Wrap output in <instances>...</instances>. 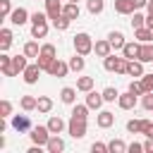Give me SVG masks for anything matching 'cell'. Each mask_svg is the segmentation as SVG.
<instances>
[{
  "instance_id": "17",
  "label": "cell",
  "mask_w": 153,
  "mask_h": 153,
  "mask_svg": "<svg viewBox=\"0 0 153 153\" xmlns=\"http://www.w3.org/2000/svg\"><path fill=\"white\" fill-rule=\"evenodd\" d=\"M93 53H96L98 57H108V55L112 53L110 41H96V43H93Z\"/></svg>"
},
{
  "instance_id": "30",
  "label": "cell",
  "mask_w": 153,
  "mask_h": 153,
  "mask_svg": "<svg viewBox=\"0 0 153 153\" xmlns=\"http://www.w3.org/2000/svg\"><path fill=\"white\" fill-rule=\"evenodd\" d=\"M69 24H72V19H69V17H65V14H60L57 19H53V26H55L57 31H67V29H69Z\"/></svg>"
},
{
  "instance_id": "34",
  "label": "cell",
  "mask_w": 153,
  "mask_h": 153,
  "mask_svg": "<svg viewBox=\"0 0 153 153\" xmlns=\"http://www.w3.org/2000/svg\"><path fill=\"white\" fill-rule=\"evenodd\" d=\"M108 148H110V153H124V151H127V143H124L122 139H112V141L108 143Z\"/></svg>"
},
{
  "instance_id": "31",
  "label": "cell",
  "mask_w": 153,
  "mask_h": 153,
  "mask_svg": "<svg viewBox=\"0 0 153 153\" xmlns=\"http://www.w3.org/2000/svg\"><path fill=\"white\" fill-rule=\"evenodd\" d=\"M24 55H26V57H38V55H41L38 43H36V41H29V43L24 45Z\"/></svg>"
},
{
  "instance_id": "42",
  "label": "cell",
  "mask_w": 153,
  "mask_h": 153,
  "mask_svg": "<svg viewBox=\"0 0 153 153\" xmlns=\"http://www.w3.org/2000/svg\"><path fill=\"white\" fill-rule=\"evenodd\" d=\"M0 14H2V19H7V17L12 14V5H10V0H0Z\"/></svg>"
},
{
  "instance_id": "38",
  "label": "cell",
  "mask_w": 153,
  "mask_h": 153,
  "mask_svg": "<svg viewBox=\"0 0 153 153\" xmlns=\"http://www.w3.org/2000/svg\"><path fill=\"white\" fill-rule=\"evenodd\" d=\"M53 60H55V57H45V55H38V57H36V62H38V67H41L43 72H48V69H50Z\"/></svg>"
},
{
  "instance_id": "55",
  "label": "cell",
  "mask_w": 153,
  "mask_h": 153,
  "mask_svg": "<svg viewBox=\"0 0 153 153\" xmlns=\"http://www.w3.org/2000/svg\"><path fill=\"white\" fill-rule=\"evenodd\" d=\"M69 2H79V0H69Z\"/></svg>"
},
{
  "instance_id": "50",
  "label": "cell",
  "mask_w": 153,
  "mask_h": 153,
  "mask_svg": "<svg viewBox=\"0 0 153 153\" xmlns=\"http://www.w3.org/2000/svg\"><path fill=\"white\" fill-rule=\"evenodd\" d=\"M131 2H134V7H136V10H141V7H146V5H148V0H131Z\"/></svg>"
},
{
  "instance_id": "12",
  "label": "cell",
  "mask_w": 153,
  "mask_h": 153,
  "mask_svg": "<svg viewBox=\"0 0 153 153\" xmlns=\"http://www.w3.org/2000/svg\"><path fill=\"white\" fill-rule=\"evenodd\" d=\"M96 124H98L100 129H108V127H112V124H115V115H112L110 110H103V112H98Z\"/></svg>"
},
{
  "instance_id": "26",
  "label": "cell",
  "mask_w": 153,
  "mask_h": 153,
  "mask_svg": "<svg viewBox=\"0 0 153 153\" xmlns=\"http://www.w3.org/2000/svg\"><path fill=\"white\" fill-rule=\"evenodd\" d=\"M22 110L24 112H31V110H36V105H38V98H33V96H22Z\"/></svg>"
},
{
  "instance_id": "25",
  "label": "cell",
  "mask_w": 153,
  "mask_h": 153,
  "mask_svg": "<svg viewBox=\"0 0 153 153\" xmlns=\"http://www.w3.org/2000/svg\"><path fill=\"white\" fill-rule=\"evenodd\" d=\"M84 67H86V62H84V55L74 53V57H69V69H72V72H81Z\"/></svg>"
},
{
  "instance_id": "47",
  "label": "cell",
  "mask_w": 153,
  "mask_h": 153,
  "mask_svg": "<svg viewBox=\"0 0 153 153\" xmlns=\"http://www.w3.org/2000/svg\"><path fill=\"white\" fill-rule=\"evenodd\" d=\"M41 22H48V14L45 12H33L31 14V24H41Z\"/></svg>"
},
{
  "instance_id": "43",
  "label": "cell",
  "mask_w": 153,
  "mask_h": 153,
  "mask_svg": "<svg viewBox=\"0 0 153 153\" xmlns=\"http://www.w3.org/2000/svg\"><path fill=\"white\" fill-rule=\"evenodd\" d=\"M141 84H143V91H146V93L153 91V72H151V74H143V76H141Z\"/></svg>"
},
{
  "instance_id": "44",
  "label": "cell",
  "mask_w": 153,
  "mask_h": 153,
  "mask_svg": "<svg viewBox=\"0 0 153 153\" xmlns=\"http://www.w3.org/2000/svg\"><path fill=\"white\" fill-rule=\"evenodd\" d=\"M129 91H131L134 96H143V93H146V91H143V84H141V81H131V84H129Z\"/></svg>"
},
{
  "instance_id": "7",
  "label": "cell",
  "mask_w": 153,
  "mask_h": 153,
  "mask_svg": "<svg viewBox=\"0 0 153 153\" xmlns=\"http://www.w3.org/2000/svg\"><path fill=\"white\" fill-rule=\"evenodd\" d=\"M0 69H2L5 76H17V72H14V67H12V57L7 55V50L0 53Z\"/></svg>"
},
{
  "instance_id": "54",
  "label": "cell",
  "mask_w": 153,
  "mask_h": 153,
  "mask_svg": "<svg viewBox=\"0 0 153 153\" xmlns=\"http://www.w3.org/2000/svg\"><path fill=\"white\" fill-rule=\"evenodd\" d=\"M148 29H151V33H153V26H148Z\"/></svg>"
},
{
  "instance_id": "45",
  "label": "cell",
  "mask_w": 153,
  "mask_h": 153,
  "mask_svg": "<svg viewBox=\"0 0 153 153\" xmlns=\"http://www.w3.org/2000/svg\"><path fill=\"white\" fill-rule=\"evenodd\" d=\"M141 105H143L146 110H153V91L143 93V98H141Z\"/></svg>"
},
{
  "instance_id": "6",
  "label": "cell",
  "mask_w": 153,
  "mask_h": 153,
  "mask_svg": "<svg viewBox=\"0 0 153 153\" xmlns=\"http://www.w3.org/2000/svg\"><path fill=\"white\" fill-rule=\"evenodd\" d=\"M7 19H10V22H12L14 26H22V24L31 22V19H29V12H26L24 7H17V10H12V14H10Z\"/></svg>"
},
{
  "instance_id": "19",
  "label": "cell",
  "mask_w": 153,
  "mask_h": 153,
  "mask_svg": "<svg viewBox=\"0 0 153 153\" xmlns=\"http://www.w3.org/2000/svg\"><path fill=\"white\" fill-rule=\"evenodd\" d=\"M139 50H141V45H139V43H124L122 55H124L127 60H139Z\"/></svg>"
},
{
  "instance_id": "39",
  "label": "cell",
  "mask_w": 153,
  "mask_h": 153,
  "mask_svg": "<svg viewBox=\"0 0 153 153\" xmlns=\"http://www.w3.org/2000/svg\"><path fill=\"white\" fill-rule=\"evenodd\" d=\"M72 115L86 120V117H88V105H74V108H72Z\"/></svg>"
},
{
  "instance_id": "53",
  "label": "cell",
  "mask_w": 153,
  "mask_h": 153,
  "mask_svg": "<svg viewBox=\"0 0 153 153\" xmlns=\"http://www.w3.org/2000/svg\"><path fill=\"white\" fill-rule=\"evenodd\" d=\"M146 10H148V14H153V0H148V5H146Z\"/></svg>"
},
{
  "instance_id": "22",
  "label": "cell",
  "mask_w": 153,
  "mask_h": 153,
  "mask_svg": "<svg viewBox=\"0 0 153 153\" xmlns=\"http://www.w3.org/2000/svg\"><path fill=\"white\" fill-rule=\"evenodd\" d=\"M45 36H48V22H41V24L31 26V38H45Z\"/></svg>"
},
{
  "instance_id": "3",
  "label": "cell",
  "mask_w": 153,
  "mask_h": 153,
  "mask_svg": "<svg viewBox=\"0 0 153 153\" xmlns=\"http://www.w3.org/2000/svg\"><path fill=\"white\" fill-rule=\"evenodd\" d=\"M48 139H50V129H48V124L45 127H31V141L33 143H38V146H45L48 143Z\"/></svg>"
},
{
  "instance_id": "32",
  "label": "cell",
  "mask_w": 153,
  "mask_h": 153,
  "mask_svg": "<svg viewBox=\"0 0 153 153\" xmlns=\"http://www.w3.org/2000/svg\"><path fill=\"white\" fill-rule=\"evenodd\" d=\"M76 88L84 91V93H88V91L93 88V76H81V79L76 81Z\"/></svg>"
},
{
  "instance_id": "48",
  "label": "cell",
  "mask_w": 153,
  "mask_h": 153,
  "mask_svg": "<svg viewBox=\"0 0 153 153\" xmlns=\"http://www.w3.org/2000/svg\"><path fill=\"white\" fill-rule=\"evenodd\" d=\"M91 151H93V153H108L110 148H108V143H100V141H96V143L91 146Z\"/></svg>"
},
{
  "instance_id": "10",
  "label": "cell",
  "mask_w": 153,
  "mask_h": 153,
  "mask_svg": "<svg viewBox=\"0 0 153 153\" xmlns=\"http://www.w3.org/2000/svg\"><path fill=\"white\" fill-rule=\"evenodd\" d=\"M105 103V98H103V93H96L93 88L86 93V105L91 108V110H100V105Z\"/></svg>"
},
{
  "instance_id": "36",
  "label": "cell",
  "mask_w": 153,
  "mask_h": 153,
  "mask_svg": "<svg viewBox=\"0 0 153 153\" xmlns=\"http://www.w3.org/2000/svg\"><path fill=\"white\" fill-rule=\"evenodd\" d=\"M117 60H120V57H115V55L110 53L108 57H103V67H105L108 72H115V67H117Z\"/></svg>"
},
{
  "instance_id": "14",
  "label": "cell",
  "mask_w": 153,
  "mask_h": 153,
  "mask_svg": "<svg viewBox=\"0 0 153 153\" xmlns=\"http://www.w3.org/2000/svg\"><path fill=\"white\" fill-rule=\"evenodd\" d=\"M108 41H110L112 50H122V48H124V43H127L122 31H110V33H108Z\"/></svg>"
},
{
  "instance_id": "1",
  "label": "cell",
  "mask_w": 153,
  "mask_h": 153,
  "mask_svg": "<svg viewBox=\"0 0 153 153\" xmlns=\"http://www.w3.org/2000/svg\"><path fill=\"white\" fill-rule=\"evenodd\" d=\"M74 53H79V55H88V53H93V41H91V36L88 33H76L74 36Z\"/></svg>"
},
{
  "instance_id": "51",
  "label": "cell",
  "mask_w": 153,
  "mask_h": 153,
  "mask_svg": "<svg viewBox=\"0 0 153 153\" xmlns=\"http://www.w3.org/2000/svg\"><path fill=\"white\" fill-rule=\"evenodd\" d=\"M143 151H146V153H153V139H148V141L143 143Z\"/></svg>"
},
{
  "instance_id": "28",
  "label": "cell",
  "mask_w": 153,
  "mask_h": 153,
  "mask_svg": "<svg viewBox=\"0 0 153 153\" xmlns=\"http://www.w3.org/2000/svg\"><path fill=\"white\" fill-rule=\"evenodd\" d=\"M12 45V31L10 29H0V50H7Z\"/></svg>"
},
{
  "instance_id": "2",
  "label": "cell",
  "mask_w": 153,
  "mask_h": 153,
  "mask_svg": "<svg viewBox=\"0 0 153 153\" xmlns=\"http://www.w3.org/2000/svg\"><path fill=\"white\" fill-rule=\"evenodd\" d=\"M67 131H69L74 139H84V136H86V120L72 115V120H69V124H67Z\"/></svg>"
},
{
  "instance_id": "27",
  "label": "cell",
  "mask_w": 153,
  "mask_h": 153,
  "mask_svg": "<svg viewBox=\"0 0 153 153\" xmlns=\"http://www.w3.org/2000/svg\"><path fill=\"white\" fill-rule=\"evenodd\" d=\"M48 129H50V134H60L65 129V120L62 117H50L48 120Z\"/></svg>"
},
{
  "instance_id": "9",
  "label": "cell",
  "mask_w": 153,
  "mask_h": 153,
  "mask_svg": "<svg viewBox=\"0 0 153 153\" xmlns=\"http://www.w3.org/2000/svg\"><path fill=\"white\" fill-rule=\"evenodd\" d=\"M12 127H14L19 134L29 131V129H31V120H29V115H14V117H12Z\"/></svg>"
},
{
  "instance_id": "8",
  "label": "cell",
  "mask_w": 153,
  "mask_h": 153,
  "mask_svg": "<svg viewBox=\"0 0 153 153\" xmlns=\"http://www.w3.org/2000/svg\"><path fill=\"white\" fill-rule=\"evenodd\" d=\"M41 72H43V69H41V67H38V62H36V65H29V67L22 72V76H24V81H26V84H36V81H38V76H41Z\"/></svg>"
},
{
  "instance_id": "15",
  "label": "cell",
  "mask_w": 153,
  "mask_h": 153,
  "mask_svg": "<svg viewBox=\"0 0 153 153\" xmlns=\"http://www.w3.org/2000/svg\"><path fill=\"white\" fill-rule=\"evenodd\" d=\"M151 124V120H129L127 122V131L131 134H143V129Z\"/></svg>"
},
{
  "instance_id": "23",
  "label": "cell",
  "mask_w": 153,
  "mask_h": 153,
  "mask_svg": "<svg viewBox=\"0 0 153 153\" xmlns=\"http://www.w3.org/2000/svg\"><path fill=\"white\" fill-rule=\"evenodd\" d=\"M134 36H136V41H141V43H151V41H153V33H151V29H148V26L134 29Z\"/></svg>"
},
{
  "instance_id": "18",
  "label": "cell",
  "mask_w": 153,
  "mask_h": 153,
  "mask_svg": "<svg viewBox=\"0 0 153 153\" xmlns=\"http://www.w3.org/2000/svg\"><path fill=\"white\" fill-rule=\"evenodd\" d=\"M127 74L134 76V79H141V76H143V62H141V60H129Z\"/></svg>"
},
{
  "instance_id": "35",
  "label": "cell",
  "mask_w": 153,
  "mask_h": 153,
  "mask_svg": "<svg viewBox=\"0 0 153 153\" xmlns=\"http://www.w3.org/2000/svg\"><path fill=\"white\" fill-rule=\"evenodd\" d=\"M86 7H88L91 14H100L105 5H103V0H86Z\"/></svg>"
},
{
  "instance_id": "33",
  "label": "cell",
  "mask_w": 153,
  "mask_h": 153,
  "mask_svg": "<svg viewBox=\"0 0 153 153\" xmlns=\"http://www.w3.org/2000/svg\"><path fill=\"white\" fill-rule=\"evenodd\" d=\"M36 110H38V112H50V110H53V100H50L48 96H41V98H38Z\"/></svg>"
},
{
  "instance_id": "4",
  "label": "cell",
  "mask_w": 153,
  "mask_h": 153,
  "mask_svg": "<svg viewBox=\"0 0 153 153\" xmlns=\"http://www.w3.org/2000/svg\"><path fill=\"white\" fill-rule=\"evenodd\" d=\"M67 72H69V62H62V60H53V65H50V69H48V74L50 76H57V79H62V76H67Z\"/></svg>"
},
{
  "instance_id": "16",
  "label": "cell",
  "mask_w": 153,
  "mask_h": 153,
  "mask_svg": "<svg viewBox=\"0 0 153 153\" xmlns=\"http://www.w3.org/2000/svg\"><path fill=\"white\" fill-rule=\"evenodd\" d=\"M115 12L117 14H134L136 7H134L131 0H115Z\"/></svg>"
},
{
  "instance_id": "29",
  "label": "cell",
  "mask_w": 153,
  "mask_h": 153,
  "mask_svg": "<svg viewBox=\"0 0 153 153\" xmlns=\"http://www.w3.org/2000/svg\"><path fill=\"white\" fill-rule=\"evenodd\" d=\"M12 67H14V72H17V74H19V72H24V69L29 67L26 55H14V57H12Z\"/></svg>"
},
{
  "instance_id": "20",
  "label": "cell",
  "mask_w": 153,
  "mask_h": 153,
  "mask_svg": "<svg viewBox=\"0 0 153 153\" xmlns=\"http://www.w3.org/2000/svg\"><path fill=\"white\" fill-rule=\"evenodd\" d=\"M139 60H141V62H153V41H151V43H141Z\"/></svg>"
},
{
  "instance_id": "11",
  "label": "cell",
  "mask_w": 153,
  "mask_h": 153,
  "mask_svg": "<svg viewBox=\"0 0 153 153\" xmlns=\"http://www.w3.org/2000/svg\"><path fill=\"white\" fill-rule=\"evenodd\" d=\"M117 105H120L122 110H131V108L136 105V96H134L131 91H127V93H120V98H117Z\"/></svg>"
},
{
  "instance_id": "52",
  "label": "cell",
  "mask_w": 153,
  "mask_h": 153,
  "mask_svg": "<svg viewBox=\"0 0 153 153\" xmlns=\"http://www.w3.org/2000/svg\"><path fill=\"white\" fill-rule=\"evenodd\" d=\"M143 134H146V139H153V122H151V124L143 129Z\"/></svg>"
},
{
  "instance_id": "49",
  "label": "cell",
  "mask_w": 153,
  "mask_h": 153,
  "mask_svg": "<svg viewBox=\"0 0 153 153\" xmlns=\"http://www.w3.org/2000/svg\"><path fill=\"white\" fill-rule=\"evenodd\" d=\"M127 151L129 153H141L143 151V143H131V146H127Z\"/></svg>"
},
{
  "instance_id": "40",
  "label": "cell",
  "mask_w": 153,
  "mask_h": 153,
  "mask_svg": "<svg viewBox=\"0 0 153 153\" xmlns=\"http://www.w3.org/2000/svg\"><path fill=\"white\" fill-rule=\"evenodd\" d=\"M131 26H134V29L146 26V17H143V14H139V12H134V14H131Z\"/></svg>"
},
{
  "instance_id": "37",
  "label": "cell",
  "mask_w": 153,
  "mask_h": 153,
  "mask_svg": "<svg viewBox=\"0 0 153 153\" xmlns=\"http://www.w3.org/2000/svg\"><path fill=\"white\" fill-rule=\"evenodd\" d=\"M103 98H105V103H115V100L120 98V93H117V88H112V86H108V88L103 91Z\"/></svg>"
},
{
  "instance_id": "24",
  "label": "cell",
  "mask_w": 153,
  "mask_h": 153,
  "mask_svg": "<svg viewBox=\"0 0 153 153\" xmlns=\"http://www.w3.org/2000/svg\"><path fill=\"white\" fill-rule=\"evenodd\" d=\"M60 100H62V103H67V105H72V103L76 100V91H74L72 86H65V88L60 91Z\"/></svg>"
},
{
  "instance_id": "46",
  "label": "cell",
  "mask_w": 153,
  "mask_h": 153,
  "mask_svg": "<svg viewBox=\"0 0 153 153\" xmlns=\"http://www.w3.org/2000/svg\"><path fill=\"white\" fill-rule=\"evenodd\" d=\"M7 115H12V103L10 100H2L0 103V117H7Z\"/></svg>"
},
{
  "instance_id": "21",
  "label": "cell",
  "mask_w": 153,
  "mask_h": 153,
  "mask_svg": "<svg viewBox=\"0 0 153 153\" xmlns=\"http://www.w3.org/2000/svg\"><path fill=\"white\" fill-rule=\"evenodd\" d=\"M79 2H67L65 7H62V14L65 17H69V19H79Z\"/></svg>"
},
{
  "instance_id": "13",
  "label": "cell",
  "mask_w": 153,
  "mask_h": 153,
  "mask_svg": "<svg viewBox=\"0 0 153 153\" xmlns=\"http://www.w3.org/2000/svg\"><path fill=\"white\" fill-rule=\"evenodd\" d=\"M45 151H48V153H60V151H65V141H62L57 134H50V139H48V143H45Z\"/></svg>"
},
{
  "instance_id": "41",
  "label": "cell",
  "mask_w": 153,
  "mask_h": 153,
  "mask_svg": "<svg viewBox=\"0 0 153 153\" xmlns=\"http://www.w3.org/2000/svg\"><path fill=\"white\" fill-rule=\"evenodd\" d=\"M41 55H45V57H55L57 50H55L53 43H43V45H41Z\"/></svg>"
},
{
  "instance_id": "5",
  "label": "cell",
  "mask_w": 153,
  "mask_h": 153,
  "mask_svg": "<svg viewBox=\"0 0 153 153\" xmlns=\"http://www.w3.org/2000/svg\"><path fill=\"white\" fill-rule=\"evenodd\" d=\"M45 2V14H48V19H57L60 14H62V2L60 0H43Z\"/></svg>"
}]
</instances>
